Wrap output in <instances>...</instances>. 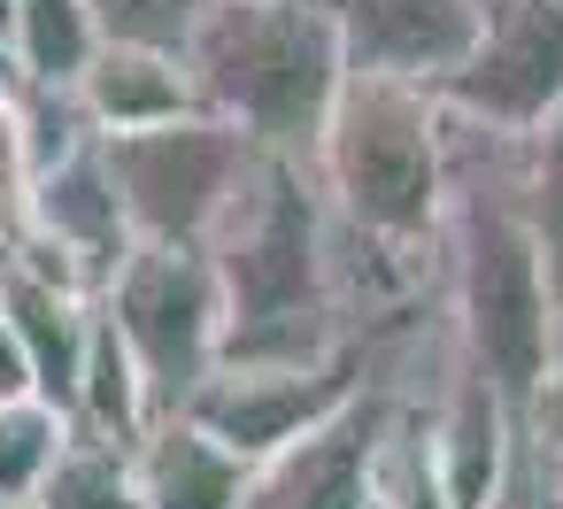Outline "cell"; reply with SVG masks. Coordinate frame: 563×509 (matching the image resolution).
Segmentation results:
<instances>
[{
	"label": "cell",
	"mask_w": 563,
	"mask_h": 509,
	"mask_svg": "<svg viewBox=\"0 0 563 509\" xmlns=\"http://www.w3.org/2000/svg\"><path fill=\"white\" fill-rule=\"evenodd\" d=\"M440 294H448L455 347L517 401V417H532L563 332V294L525 217V140L478 132L463 117H448Z\"/></svg>",
	"instance_id": "obj_1"
},
{
	"label": "cell",
	"mask_w": 563,
	"mask_h": 509,
	"mask_svg": "<svg viewBox=\"0 0 563 509\" xmlns=\"http://www.w3.org/2000/svg\"><path fill=\"white\" fill-rule=\"evenodd\" d=\"M224 363H347L332 309V201L309 155H255L209 232Z\"/></svg>",
	"instance_id": "obj_2"
},
{
	"label": "cell",
	"mask_w": 563,
	"mask_h": 509,
	"mask_svg": "<svg viewBox=\"0 0 563 509\" xmlns=\"http://www.w3.org/2000/svg\"><path fill=\"white\" fill-rule=\"evenodd\" d=\"M186 70L201 117L232 124L255 155H309L347 86V47L324 0H209Z\"/></svg>",
	"instance_id": "obj_3"
},
{
	"label": "cell",
	"mask_w": 563,
	"mask_h": 509,
	"mask_svg": "<svg viewBox=\"0 0 563 509\" xmlns=\"http://www.w3.org/2000/svg\"><path fill=\"white\" fill-rule=\"evenodd\" d=\"M309 170L332 217L386 247H432L448 217V101L432 86L347 70Z\"/></svg>",
	"instance_id": "obj_4"
},
{
	"label": "cell",
	"mask_w": 563,
	"mask_h": 509,
	"mask_svg": "<svg viewBox=\"0 0 563 509\" xmlns=\"http://www.w3.org/2000/svg\"><path fill=\"white\" fill-rule=\"evenodd\" d=\"M101 317L140 355L163 417H178L201 394V378L224 363V286H217L209 247H155V240H140L109 270V286H101Z\"/></svg>",
	"instance_id": "obj_5"
},
{
	"label": "cell",
	"mask_w": 563,
	"mask_h": 509,
	"mask_svg": "<svg viewBox=\"0 0 563 509\" xmlns=\"http://www.w3.org/2000/svg\"><path fill=\"white\" fill-rule=\"evenodd\" d=\"M101 155L117 170L132 240H155V247H209L217 217L232 209V193L255 163V147L217 117H178L163 132H124V140H101Z\"/></svg>",
	"instance_id": "obj_6"
},
{
	"label": "cell",
	"mask_w": 563,
	"mask_h": 509,
	"mask_svg": "<svg viewBox=\"0 0 563 509\" xmlns=\"http://www.w3.org/2000/svg\"><path fill=\"white\" fill-rule=\"evenodd\" d=\"M440 101L478 132L532 140L563 109V0H486L478 40Z\"/></svg>",
	"instance_id": "obj_7"
},
{
	"label": "cell",
	"mask_w": 563,
	"mask_h": 509,
	"mask_svg": "<svg viewBox=\"0 0 563 509\" xmlns=\"http://www.w3.org/2000/svg\"><path fill=\"white\" fill-rule=\"evenodd\" d=\"M355 394H363L355 355L347 363H217L201 378V394L186 401V417L209 440H224L240 463H271L278 447L332 424Z\"/></svg>",
	"instance_id": "obj_8"
},
{
	"label": "cell",
	"mask_w": 563,
	"mask_h": 509,
	"mask_svg": "<svg viewBox=\"0 0 563 509\" xmlns=\"http://www.w3.org/2000/svg\"><path fill=\"white\" fill-rule=\"evenodd\" d=\"M424 440H432V471H440L448 509H501L509 471H517V447H525V417H517V401L471 355L432 386Z\"/></svg>",
	"instance_id": "obj_9"
},
{
	"label": "cell",
	"mask_w": 563,
	"mask_h": 509,
	"mask_svg": "<svg viewBox=\"0 0 563 509\" xmlns=\"http://www.w3.org/2000/svg\"><path fill=\"white\" fill-rule=\"evenodd\" d=\"M347 70L363 78H401V86H448L478 40L486 0H324Z\"/></svg>",
	"instance_id": "obj_10"
},
{
	"label": "cell",
	"mask_w": 563,
	"mask_h": 509,
	"mask_svg": "<svg viewBox=\"0 0 563 509\" xmlns=\"http://www.w3.org/2000/svg\"><path fill=\"white\" fill-rule=\"evenodd\" d=\"M378 424H386V394L363 386L332 424H317L309 440H294L271 463H255L240 509H378V494H371Z\"/></svg>",
	"instance_id": "obj_11"
},
{
	"label": "cell",
	"mask_w": 563,
	"mask_h": 509,
	"mask_svg": "<svg viewBox=\"0 0 563 509\" xmlns=\"http://www.w3.org/2000/svg\"><path fill=\"white\" fill-rule=\"evenodd\" d=\"M24 224H32L40 240L70 247L101 286H109V270L140 247V240H132V217H124V193H117V170H109L101 147H86V155L40 170V178H32V201H24Z\"/></svg>",
	"instance_id": "obj_12"
},
{
	"label": "cell",
	"mask_w": 563,
	"mask_h": 509,
	"mask_svg": "<svg viewBox=\"0 0 563 509\" xmlns=\"http://www.w3.org/2000/svg\"><path fill=\"white\" fill-rule=\"evenodd\" d=\"M78 109L93 117L101 140L163 132V124H178V117H201L186 55H170V47H109V40H101L93 70L78 78Z\"/></svg>",
	"instance_id": "obj_13"
},
{
	"label": "cell",
	"mask_w": 563,
	"mask_h": 509,
	"mask_svg": "<svg viewBox=\"0 0 563 509\" xmlns=\"http://www.w3.org/2000/svg\"><path fill=\"white\" fill-rule=\"evenodd\" d=\"M0 309H9L16 340H24V355H32V386H40V401H55V409L70 417V401H78V370H86V340H93L101 301H93V294H63V286H47V278H32L24 263L0 255Z\"/></svg>",
	"instance_id": "obj_14"
},
{
	"label": "cell",
	"mask_w": 563,
	"mask_h": 509,
	"mask_svg": "<svg viewBox=\"0 0 563 509\" xmlns=\"http://www.w3.org/2000/svg\"><path fill=\"white\" fill-rule=\"evenodd\" d=\"M132 463H140V509H240L247 471H255L224 440H209L186 409L155 417L147 440L132 447Z\"/></svg>",
	"instance_id": "obj_15"
},
{
	"label": "cell",
	"mask_w": 563,
	"mask_h": 509,
	"mask_svg": "<svg viewBox=\"0 0 563 509\" xmlns=\"http://www.w3.org/2000/svg\"><path fill=\"white\" fill-rule=\"evenodd\" d=\"M155 417H163V401H155V386H147L140 355L124 347V332H117L109 317H93V340H86V370H78L70 424H78V432H93V440H124V447H140Z\"/></svg>",
	"instance_id": "obj_16"
},
{
	"label": "cell",
	"mask_w": 563,
	"mask_h": 509,
	"mask_svg": "<svg viewBox=\"0 0 563 509\" xmlns=\"http://www.w3.org/2000/svg\"><path fill=\"white\" fill-rule=\"evenodd\" d=\"M9 47L24 63V86H78L101 55V24L86 0H16Z\"/></svg>",
	"instance_id": "obj_17"
},
{
	"label": "cell",
	"mask_w": 563,
	"mask_h": 509,
	"mask_svg": "<svg viewBox=\"0 0 563 509\" xmlns=\"http://www.w3.org/2000/svg\"><path fill=\"white\" fill-rule=\"evenodd\" d=\"M32 509H140V463H132V447L70 432V447L55 455V471L32 494Z\"/></svg>",
	"instance_id": "obj_18"
},
{
	"label": "cell",
	"mask_w": 563,
	"mask_h": 509,
	"mask_svg": "<svg viewBox=\"0 0 563 509\" xmlns=\"http://www.w3.org/2000/svg\"><path fill=\"white\" fill-rule=\"evenodd\" d=\"M70 417L55 401H0V501H32L55 471V455L70 447Z\"/></svg>",
	"instance_id": "obj_19"
},
{
	"label": "cell",
	"mask_w": 563,
	"mask_h": 509,
	"mask_svg": "<svg viewBox=\"0 0 563 509\" xmlns=\"http://www.w3.org/2000/svg\"><path fill=\"white\" fill-rule=\"evenodd\" d=\"M525 217H532L548 270H555V294H563V109L525 140Z\"/></svg>",
	"instance_id": "obj_20"
},
{
	"label": "cell",
	"mask_w": 563,
	"mask_h": 509,
	"mask_svg": "<svg viewBox=\"0 0 563 509\" xmlns=\"http://www.w3.org/2000/svg\"><path fill=\"white\" fill-rule=\"evenodd\" d=\"M86 9H93L109 47H170V55H186L209 0H86Z\"/></svg>",
	"instance_id": "obj_21"
},
{
	"label": "cell",
	"mask_w": 563,
	"mask_h": 509,
	"mask_svg": "<svg viewBox=\"0 0 563 509\" xmlns=\"http://www.w3.org/2000/svg\"><path fill=\"white\" fill-rule=\"evenodd\" d=\"M32 132H24V101H0V232L24 224V201H32Z\"/></svg>",
	"instance_id": "obj_22"
},
{
	"label": "cell",
	"mask_w": 563,
	"mask_h": 509,
	"mask_svg": "<svg viewBox=\"0 0 563 509\" xmlns=\"http://www.w3.org/2000/svg\"><path fill=\"white\" fill-rule=\"evenodd\" d=\"M32 394H40V386H32V355H24L9 309H0V401H32Z\"/></svg>",
	"instance_id": "obj_23"
},
{
	"label": "cell",
	"mask_w": 563,
	"mask_h": 509,
	"mask_svg": "<svg viewBox=\"0 0 563 509\" xmlns=\"http://www.w3.org/2000/svg\"><path fill=\"white\" fill-rule=\"evenodd\" d=\"M525 424H540V432H563V332H555V355H548V386H540V401H532V417Z\"/></svg>",
	"instance_id": "obj_24"
},
{
	"label": "cell",
	"mask_w": 563,
	"mask_h": 509,
	"mask_svg": "<svg viewBox=\"0 0 563 509\" xmlns=\"http://www.w3.org/2000/svg\"><path fill=\"white\" fill-rule=\"evenodd\" d=\"M540 432V424H532ZM540 455H548V501L563 509V432H540Z\"/></svg>",
	"instance_id": "obj_25"
},
{
	"label": "cell",
	"mask_w": 563,
	"mask_h": 509,
	"mask_svg": "<svg viewBox=\"0 0 563 509\" xmlns=\"http://www.w3.org/2000/svg\"><path fill=\"white\" fill-rule=\"evenodd\" d=\"M24 93V63H16V47L0 40V101H16Z\"/></svg>",
	"instance_id": "obj_26"
},
{
	"label": "cell",
	"mask_w": 563,
	"mask_h": 509,
	"mask_svg": "<svg viewBox=\"0 0 563 509\" xmlns=\"http://www.w3.org/2000/svg\"><path fill=\"white\" fill-rule=\"evenodd\" d=\"M9 24H16V0H0V40H9Z\"/></svg>",
	"instance_id": "obj_27"
},
{
	"label": "cell",
	"mask_w": 563,
	"mask_h": 509,
	"mask_svg": "<svg viewBox=\"0 0 563 509\" xmlns=\"http://www.w3.org/2000/svg\"><path fill=\"white\" fill-rule=\"evenodd\" d=\"M0 509H32V501H0Z\"/></svg>",
	"instance_id": "obj_28"
}]
</instances>
